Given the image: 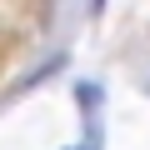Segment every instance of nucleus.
Here are the masks:
<instances>
[{
  "mask_svg": "<svg viewBox=\"0 0 150 150\" xmlns=\"http://www.w3.org/2000/svg\"><path fill=\"white\" fill-rule=\"evenodd\" d=\"M90 5H95V10H105V0H90Z\"/></svg>",
  "mask_w": 150,
  "mask_h": 150,
  "instance_id": "1",
  "label": "nucleus"
},
{
  "mask_svg": "<svg viewBox=\"0 0 150 150\" xmlns=\"http://www.w3.org/2000/svg\"><path fill=\"white\" fill-rule=\"evenodd\" d=\"M70 150H85V145H70Z\"/></svg>",
  "mask_w": 150,
  "mask_h": 150,
  "instance_id": "2",
  "label": "nucleus"
}]
</instances>
